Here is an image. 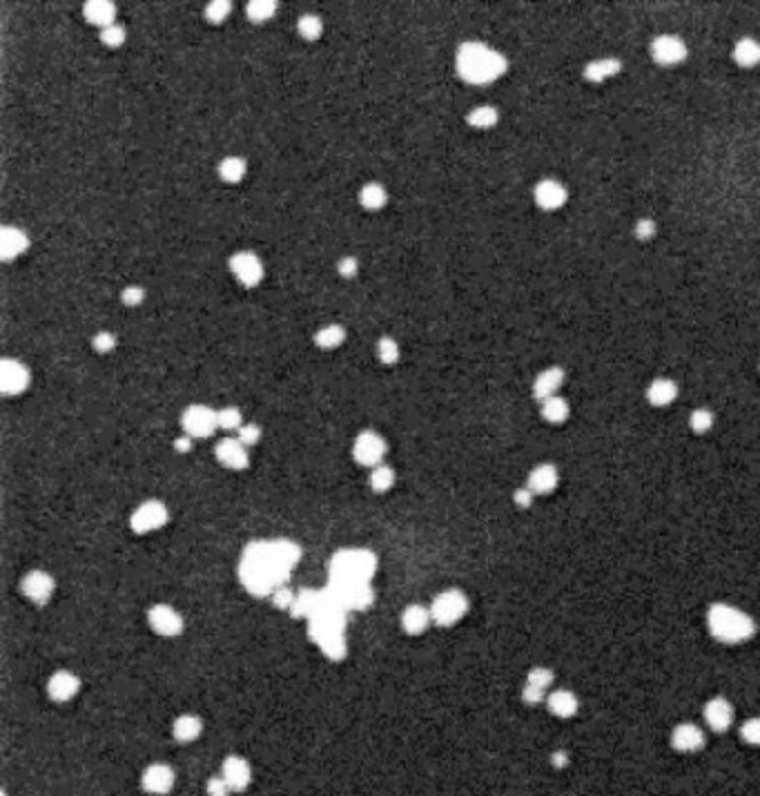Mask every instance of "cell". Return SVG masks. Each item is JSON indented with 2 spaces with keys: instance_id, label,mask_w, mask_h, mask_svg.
Segmentation results:
<instances>
[{
  "instance_id": "obj_1",
  "label": "cell",
  "mask_w": 760,
  "mask_h": 796,
  "mask_svg": "<svg viewBox=\"0 0 760 796\" xmlns=\"http://www.w3.org/2000/svg\"><path fill=\"white\" fill-rule=\"evenodd\" d=\"M299 547L290 540L252 542L241 558V582L254 596H272L276 589L284 587L290 571L299 562Z\"/></svg>"
},
{
  "instance_id": "obj_2",
  "label": "cell",
  "mask_w": 760,
  "mask_h": 796,
  "mask_svg": "<svg viewBox=\"0 0 760 796\" xmlns=\"http://www.w3.org/2000/svg\"><path fill=\"white\" fill-rule=\"evenodd\" d=\"M455 65L459 76L473 85H489L506 71V59L502 54L481 43L459 45Z\"/></svg>"
},
{
  "instance_id": "obj_3",
  "label": "cell",
  "mask_w": 760,
  "mask_h": 796,
  "mask_svg": "<svg viewBox=\"0 0 760 796\" xmlns=\"http://www.w3.org/2000/svg\"><path fill=\"white\" fill-rule=\"evenodd\" d=\"M707 625L716 640L729 642V645L749 640L756 632L754 620L745 612H740V609L729 607V605H722V602H716L709 607Z\"/></svg>"
},
{
  "instance_id": "obj_4",
  "label": "cell",
  "mask_w": 760,
  "mask_h": 796,
  "mask_svg": "<svg viewBox=\"0 0 760 796\" xmlns=\"http://www.w3.org/2000/svg\"><path fill=\"white\" fill-rule=\"evenodd\" d=\"M377 558L366 549H344L330 560V582H370Z\"/></svg>"
},
{
  "instance_id": "obj_5",
  "label": "cell",
  "mask_w": 760,
  "mask_h": 796,
  "mask_svg": "<svg viewBox=\"0 0 760 796\" xmlns=\"http://www.w3.org/2000/svg\"><path fill=\"white\" fill-rule=\"evenodd\" d=\"M466 612H469V598L461 594L459 589L441 591V594L431 605L433 622H437L441 627H451V625L459 622L461 618H464Z\"/></svg>"
},
{
  "instance_id": "obj_6",
  "label": "cell",
  "mask_w": 760,
  "mask_h": 796,
  "mask_svg": "<svg viewBox=\"0 0 760 796\" xmlns=\"http://www.w3.org/2000/svg\"><path fill=\"white\" fill-rule=\"evenodd\" d=\"M181 427H183L185 435H190L194 439L210 437L219 429L216 411H212L210 406H203V404H192V406H188V409L183 411Z\"/></svg>"
},
{
  "instance_id": "obj_7",
  "label": "cell",
  "mask_w": 760,
  "mask_h": 796,
  "mask_svg": "<svg viewBox=\"0 0 760 796\" xmlns=\"http://www.w3.org/2000/svg\"><path fill=\"white\" fill-rule=\"evenodd\" d=\"M328 591L339 602L344 612H348V609H366L373 602L370 582H330Z\"/></svg>"
},
{
  "instance_id": "obj_8",
  "label": "cell",
  "mask_w": 760,
  "mask_h": 796,
  "mask_svg": "<svg viewBox=\"0 0 760 796\" xmlns=\"http://www.w3.org/2000/svg\"><path fill=\"white\" fill-rule=\"evenodd\" d=\"M386 451H388L386 439L375 431L359 433L355 444H352V457H355L361 467H373V469L379 467Z\"/></svg>"
},
{
  "instance_id": "obj_9",
  "label": "cell",
  "mask_w": 760,
  "mask_h": 796,
  "mask_svg": "<svg viewBox=\"0 0 760 796\" xmlns=\"http://www.w3.org/2000/svg\"><path fill=\"white\" fill-rule=\"evenodd\" d=\"M168 522V507L159 499H147L141 507L134 509L132 517H129V524H132L134 533H150L161 529Z\"/></svg>"
},
{
  "instance_id": "obj_10",
  "label": "cell",
  "mask_w": 760,
  "mask_h": 796,
  "mask_svg": "<svg viewBox=\"0 0 760 796\" xmlns=\"http://www.w3.org/2000/svg\"><path fill=\"white\" fill-rule=\"evenodd\" d=\"M228 266H230V270H232V274L236 277V279L248 288L259 286L264 279V264L254 252L241 250V252L232 254Z\"/></svg>"
},
{
  "instance_id": "obj_11",
  "label": "cell",
  "mask_w": 760,
  "mask_h": 796,
  "mask_svg": "<svg viewBox=\"0 0 760 796\" xmlns=\"http://www.w3.org/2000/svg\"><path fill=\"white\" fill-rule=\"evenodd\" d=\"M29 368L18 359H3L0 362V391L5 395H18L29 386Z\"/></svg>"
},
{
  "instance_id": "obj_12",
  "label": "cell",
  "mask_w": 760,
  "mask_h": 796,
  "mask_svg": "<svg viewBox=\"0 0 760 796\" xmlns=\"http://www.w3.org/2000/svg\"><path fill=\"white\" fill-rule=\"evenodd\" d=\"M147 620H150V627L159 636L172 638L183 632V618L170 605H154L150 614H147Z\"/></svg>"
},
{
  "instance_id": "obj_13",
  "label": "cell",
  "mask_w": 760,
  "mask_h": 796,
  "mask_svg": "<svg viewBox=\"0 0 760 796\" xmlns=\"http://www.w3.org/2000/svg\"><path fill=\"white\" fill-rule=\"evenodd\" d=\"M214 455H216V459L221 462V464L232 469V471H241V469H246L250 464L246 444H241L239 439H232V437L221 439L216 444V449H214Z\"/></svg>"
},
{
  "instance_id": "obj_14",
  "label": "cell",
  "mask_w": 760,
  "mask_h": 796,
  "mask_svg": "<svg viewBox=\"0 0 760 796\" xmlns=\"http://www.w3.org/2000/svg\"><path fill=\"white\" fill-rule=\"evenodd\" d=\"M21 589L31 602L45 605L54 594V578L45 571H29L21 582Z\"/></svg>"
},
{
  "instance_id": "obj_15",
  "label": "cell",
  "mask_w": 760,
  "mask_h": 796,
  "mask_svg": "<svg viewBox=\"0 0 760 796\" xmlns=\"http://www.w3.org/2000/svg\"><path fill=\"white\" fill-rule=\"evenodd\" d=\"M651 56L660 65H676L687 56V47L676 36H660L651 43Z\"/></svg>"
},
{
  "instance_id": "obj_16",
  "label": "cell",
  "mask_w": 760,
  "mask_h": 796,
  "mask_svg": "<svg viewBox=\"0 0 760 796\" xmlns=\"http://www.w3.org/2000/svg\"><path fill=\"white\" fill-rule=\"evenodd\" d=\"M29 248V237L14 226H5L0 230V259L3 262H11L14 257H21Z\"/></svg>"
},
{
  "instance_id": "obj_17",
  "label": "cell",
  "mask_w": 760,
  "mask_h": 796,
  "mask_svg": "<svg viewBox=\"0 0 760 796\" xmlns=\"http://www.w3.org/2000/svg\"><path fill=\"white\" fill-rule=\"evenodd\" d=\"M221 776L226 779V783L230 785L232 792H241V790H246L250 785L252 772H250V765L246 763V758L228 756L226 763H224V770H221Z\"/></svg>"
},
{
  "instance_id": "obj_18",
  "label": "cell",
  "mask_w": 760,
  "mask_h": 796,
  "mask_svg": "<svg viewBox=\"0 0 760 796\" xmlns=\"http://www.w3.org/2000/svg\"><path fill=\"white\" fill-rule=\"evenodd\" d=\"M141 783L150 794H168L174 787V772L163 763L150 765L143 772Z\"/></svg>"
},
{
  "instance_id": "obj_19",
  "label": "cell",
  "mask_w": 760,
  "mask_h": 796,
  "mask_svg": "<svg viewBox=\"0 0 760 796\" xmlns=\"http://www.w3.org/2000/svg\"><path fill=\"white\" fill-rule=\"evenodd\" d=\"M81 690V680L79 676H74L71 672H59L54 674L47 682V694L51 700H59V702H65L69 698H74Z\"/></svg>"
},
{
  "instance_id": "obj_20",
  "label": "cell",
  "mask_w": 760,
  "mask_h": 796,
  "mask_svg": "<svg viewBox=\"0 0 760 796\" xmlns=\"http://www.w3.org/2000/svg\"><path fill=\"white\" fill-rule=\"evenodd\" d=\"M704 718L716 732H725L734 720V707L725 698H714L704 705Z\"/></svg>"
},
{
  "instance_id": "obj_21",
  "label": "cell",
  "mask_w": 760,
  "mask_h": 796,
  "mask_svg": "<svg viewBox=\"0 0 760 796\" xmlns=\"http://www.w3.org/2000/svg\"><path fill=\"white\" fill-rule=\"evenodd\" d=\"M671 743L680 752H696V750H700L704 745V734L694 723H682V725H678L674 730Z\"/></svg>"
},
{
  "instance_id": "obj_22",
  "label": "cell",
  "mask_w": 760,
  "mask_h": 796,
  "mask_svg": "<svg viewBox=\"0 0 760 796\" xmlns=\"http://www.w3.org/2000/svg\"><path fill=\"white\" fill-rule=\"evenodd\" d=\"M83 14H85L87 23L105 29L109 25H114L116 7H114V3H107V0H91V3H85Z\"/></svg>"
},
{
  "instance_id": "obj_23",
  "label": "cell",
  "mask_w": 760,
  "mask_h": 796,
  "mask_svg": "<svg viewBox=\"0 0 760 796\" xmlns=\"http://www.w3.org/2000/svg\"><path fill=\"white\" fill-rule=\"evenodd\" d=\"M535 201L544 210H555L566 201V190L555 181H542L535 188Z\"/></svg>"
},
{
  "instance_id": "obj_24",
  "label": "cell",
  "mask_w": 760,
  "mask_h": 796,
  "mask_svg": "<svg viewBox=\"0 0 760 796\" xmlns=\"http://www.w3.org/2000/svg\"><path fill=\"white\" fill-rule=\"evenodd\" d=\"M431 620H433L431 609H426V607H421V605H411V607H406V609H404V614H401V627H404V632H406V634H411V636L421 634L424 629L431 625Z\"/></svg>"
},
{
  "instance_id": "obj_25",
  "label": "cell",
  "mask_w": 760,
  "mask_h": 796,
  "mask_svg": "<svg viewBox=\"0 0 760 796\" xmlns=\"http://www.w3.org/2000/svg\"><path fill=\"white\" fill-rule=\"evenodd\" d=\"M555 484H558V471H555V467H551V464H540L537 469H533L531 475H529V491L531 493H537V495L549 493V491L555 489Z\"/></svg>"
},
{
  "instance_id": "obj_26",
  "label": "cell",
  "mask_w": 760,
  "mask_h": 796,
  "mask_svg": "<svg viewBox=\"0 0 760 796\" xmlns=\"http://www.w3.org/2000/svg\"><path fill=\"white\" fill-rule=\"evenodd\" d=\"M553 682V674L549 670H533L524 685V700L526 702H540L544 698L546 687Z\"/></svg>"
},
{
  "instance_id": "obj_27",
  "label": "cell",
  "mask_w": 760,
  "mask_h": 796,
  "mask_svg": "<svg viewBox=\"0 0 760 796\" xmlns=\"http://www.w3.org/2000/svg\"><path fill=\"white\" fill-rule=\"evenodd\" d=\"M562 379H564V373H562L560 368H549V370H544V373L537 375L533 391H535L537 397L544 402L549 397H555V391L560 388Z\"/></svg>"
},
{
  "instance_id": "obj_28",
  "label": "cell",
  "mask_w": 760,
  "mask_h": 796,
  "mask_svg": "<svg viewBox=\"0 0 760 796\" xmlns=\"http://www.w3.org/2000/svg\"><path fill=\"white\" fill-rule=\"evenodd\" d=\"M203 732V723L199 716H192V714H183L174 720V727H172V734L176 740L181 743H190V740L199 738Z\"/></svg>"
},
{
  "instance_id": "obj_29",
  "label": "cell",
  "mask_w": 760,
  "mask_h": 796,
  "mask_svg": "<svg viewBox=\"0 0 760 796\" xmlns=\"http://www.w3.org/2000/svg\"><path fill=\"white\" fill-rule=\"evenodd\" d=\"M346 342V328L339 326V324H330V326H324L314 332V346L321 348V350H332L337 348Z\"/></svg>"
},
{
  "instance_id": "obj_30",
  "label": "cell",
  "mask_w": 760,
  "mask_h": 796,
  "mask_svg": "<svg viewBox=\"0 0 760 796\" xmlns=\"http://www.w3.org/2000/svg\"><path fill=\"white\" fill-rule=\"evenodd\" d=\"M678 395V386L669 379H656L651 386H649L646 391V397L654 406H666L671 404Z\"/></svg>"
},
{
  "instance_id": "obj_31",
  "label": "cell",
  "mask_w": 760,
  "mask_h": 796,
  "mask_svg": "<svg viewBox=\"0 0 760 796\" xmlns=\"http://www.w3.org/2000/svg\"><path fill=\"white\" fill-rule=\"evenodd\" d=\"M549 710L555 714V716H562V718H569L578 712V698L573 696L571 692H553L549 696Z\"/></svg>"
},
{
  "instance_id": "obj_32",
  "label": "cell",
  "mask_w": 760,
  "mask_h": 796,
  "mask_svg": "<svg viewBox=\"0 0 760 796\" xmlns=\"http://www.w3.org/2000/svg\"><path fill=\"white\" fill-rule=\"evenodd\" d=\"M359 201L366 210H381L388 201V194H386V188L381 183H366L361 192H359Z\"/></svg>"
},
{
  "instance_id": "obj_33",
  "label": "cell",
  "mask_w": 760,
  "mask_h": 796,
  "mask_svg": "<svg viewBox=\"0 0 760 796\" xmlns=\"http://www.w3.org/2000/svg\"><path fill=\"white\" fill-rule=\"evenodd\" d=\"M246 172H248V165L241 156H226L219 163V176L226 183H239L246 176Z\"/></svg>"
},
{
  "instance_id": "obj_34",
  "label": "cell",
  "mask_w": 760,
  "mask_h": 796,
  "mask_svg": "<svg viewBox=\"0 0 760 796\" xmlns=\"http://www.w3.org/2000/svg\"><path fill=\"white\" fill-rule=\"evenodd\" d=\"M734 59H736L738 65H743V67H754V65L760 61V45H758L756 41H751V39L740 41V43L736 45V49H734Z\"/></svg>"
},
{
  "instance_id": "obj_35",
  "label": "cell",
  "mask_w": 760,
  "mask_h": 796,
  "mask_svg": "<svg viewBox=\"0 0 760 796\" xmlns=\"http://www.w3.org/2000/svg\"><path fill=\"white\" fill-rule=\"evenodd\" d=\"M276 14V3L274 0H252L246 7V16L252 23H266Z\"/></svg>"
},
{
  "instance_id": "obj_36",
  "label": "cell",
  "mask_w": 760,
  "mask_h": 796,
  "mask_svg": "<svg viewBox=\"0 0 760 796\" xmlns=\"http://www.w3.org/2000/svg\"><path fill=\"white\" fill-rule=\"evenodd\" d=\"M296 31H299V36H301V39H306V41H317L319 36L324 34V23H321L319 16L306 14V16L299 18V21H296Z\"/></svg>"
},
{
  "instance_id": "obj_37",
  "label": "cell",
  "mask_w": 760,
  "mask_h": 796,
  "mask_svg": "<svg viewBox=\"0 0 760 796\" xmlns=\"http://www.w3.org/2000/svg\"><path fill=\"white\" fill-rule=\"evenodd\" d=\"M368 482H370V489H373L375 493H386L395 484V471L391 467H386V464H379V467L373 469V473H370Z\"/></svg>"
},
{
  "instance_id": "obj_38",
  "label": "cell",
  "mask_w": 760,
  "mask_h": 796,
  "mask_svg": "<svg viewBox=\"0 0 760 796\" xmlns=\"http://www.w3.org/2000/svg\"><path fill=\"white\" fill-rule=\"evenodd\" d=\"M542 415H544V419H549L553 424H560L569 415V404L562 397H549V399L542 402Z\"/></svg>"
},
{
  "instance_id": "obj_39",
  "label": "cell",
  "mask_w": 760,
  "mask_h": 796,
  "mask_svg": "<svg viewBox=\"0 0 760 796\" xmlns=\"http://www.w3.org/2000/svg\"><path fill=\"white\" fill-rule=\"evenodd\" d=\"M618 69H620V63L618 61H596V63H591L584 69V76L589 81H593V83H602L606 76L616 74Z\"/></svg>"
},
{
  "instance_id": "obj_40",
  "label": "cell",
  "mask_w": 760,
  "mask_h": 796,
  "mask_svg": "<svg viewBox=\"0 0 760 796\" xmlns=\"http://www.w3.org/2000/svg\"><path fill=\"white\" fill-rule=\"evenodd\" d=\"M497 109L495 107H491V105H481V107H475L473 112L466 116V121H469V125H473V127H491V125H495L497 123Z\"/></svg>"
},
{
  "instance_id": "obj_41",
  "label": "cell",
  "mask_w": 760,
  "mask_h": 796,
  "mask_svg": "<svg viewBox=\"0 0 760 796\" xmlns=\"http://www.w3.org/2000/svg\"><path fill=\"white\" fill-rule=\"evenodd\" d=\"M216 417H219V427L226 431H239L244 427V417H241V411L236 406H226V409L216 411Z\"/></svg>"
},
{
  "instance_id": "obj_42",
  "label": "cell",
  "mask_w": 760,
  "mask_h": 796,
  "mask_svg": "<svg viewBox=\"0 0 760 796\" xmlns=\"http://www.w3.org/2000/svg\"><path fill=\"white\" fill-rule=\"evenodd\" d=\"M377 355H379V359H381L384 364H388V366L397 364V359H399V346H397V342H395L393 337L384 335V337L379 339V344H377Z\"/></svg>"
},
{
  "instance_id": "obj_43",
  "label": "cell",
  "mask_w": 760,
  "mask_h": 796,
  "mask_svg": "<svg viewBox=\"0 0 760 796\" xmlns=\"http://www.w3.org/2000/svg\"><path fill=\"white\" fill-rule=\"evenodd\" d=\"M230 11H232V5L228 3V0H214V3H210L206 7V18H208L210 23L219 25V23H224L226 18L230 16Z\"/></svg>"
},
{
  "instance_id": "obj_44",
  "label": "cell",
  "mask_w": 760,
  "mask_h": 796,
  "mask_svg": "<svg viewBox=\"0 0 760 796\" xmlns=\"http://www.w3.org/2000/svg\"><path fill=\"white\" fill-rule=\"evenodd\" d=\"M101 43L105 47H112V49L121 47L125 43V29L121 25H116V23L105 27V29H101Z\"/></svg>"
},
{
  "instance_id": "obj_45",
  "label": "cell",
  "mask_w": 760,
  "mask_h": 796,
  "mask_svg": "<svg viewBox=\"0 0 760 796\" xmlns=\"http://www.w3.org/2000/svg\"><path fill=\"white\" fill-rule=\"evenodd\" d=\"M91 346H94V350L96 353H112V350L116 348V337L112 335V332H107V330H101V332H96L94 335V339H91Z\"/></svg>"
},
{
  "instance_id": "obj_46",
  "label": "cell",
  "mask_w": 760,
  "mask_h": 796,
  "mask_svg": "<svg viewBox=\"0 0 760 796\" xmlns=\"http://www.w3.org/2000/svg\"><path fill=\"white\" fill-rule=\"evenodd\" d=\"M236 439L241 444H246V447H254V444L261 439V429L256 427V424H244L239 431H236Z\"/></svg>"
},
{
  "instance_id": "obj_47",
  "label": "cell",
  "mask_w": 760,
  "mask_h": 796,
  "mask_svg": "<svg viewBox=\"0 0 760 796\" xmlns=\"http://www.w3.org/2000/svg\"><path fill=\"white\" fill-rule=\"evenodd\" d=\"M691 429L696 431V433H704V431H709L711 429V424H714V415L707 411V409H698V411H694V415H691Z\"/></svg>"
},
{
  "instance_id": "obj_48",
  "label": "cell",
  "mask_w": 760,
  "mask_h": 796,
  "mask_svg": "<svg viewBox=\"0 0 760 796\" xmlns=\"http://www.w3.org/2000/svg\"><path fill=\"white\" fill-rule=\"evenodd\" d=\"M740 734H743L749 745H760V718H749L743 730H740Z\"/></svg>"
},
{
  "instance_id": "obj_49",
  "label": "cell",
  "mask_w": 760,
  "mask_h": 796,
  "mask_svg": "<svg viewBox=\"0 0 760 796\" xmlns=\"http://www.w3.org/2000/svg\"><path fill=\"white\" fill-rule=\"evenodd\" d=\"M143 299H145V290L139 288V286H127L121 292V302L125 306H139V304H143Z\"/></svg>"
},
{
  "instance_id": "obj_50",
  "label": "cell",
  "mask_w": 760,
  "mask_h": 796,
  "mask_svg": "<svg viewBox=\"0 0 760 796\" xmlns=\"http://www.w3.org/2000/svg\"><path fill=\"white\" fill-rule=\"evenodd\" d=\"M232 790H230V785L226 783V779L224 776H212V779L208 781V794L210 796H228Z\"/></svg>"
},
{
  "instance_id": "obj_51",
  "label": "cell",
  "mask_w": 760,
  "mask_h": 796,
  "mask_svg": "<svg viewBox=\"0 0 760 796\" xmlns=\"http://www.w3.org/2000/svg\"><path fill=\"white\" fill-rule=\"evenodd\" d=\"M337 268H339V274H341V277L350 279V277H355V274H357L359 264H357V259H355V257H344L341 262L337 264Z\"/></svg>"
},
{
  "instance_id": "obj_52",
  "label": "cell",
  "mask_w": 760,
  "mask_h": 796,
  "mask_svg": "<svg viewBox=\"0 0 760 796\" xmlns=\"http://www.w3.org/2000/svg\"><path fill=\"white\" fill-rule=\"evenodd\" d=\"M654 221H640V224L636 226V234L640 237V239H646V237H651L654 234Z\"/></svg>"
},
{
  "instance_id": "obj_53",
  "label": "cell",
  "mask_w": 760,
  "mask_h": 796,
  "mask_svg": "<svg viewBox=\"0 0 760 796\" xmlns=\"http://www.w3.org/2000/svg\"><path fill=\"white\" fill-rule=\"evenodd\" d=\"M531 491L529 489H520V491H515V502L517 504H522V507H529L531 504Z\"/></svg>"
},
{
  "instance_id": "obj_54",
  "label": "cell",
  "mask_w": 760,
  "mask_h": 796,
  "mask_svg": "<svg viewBox=\"0 0 760 796\" xmlns=\"http://www.w3.org/2000/svg\"><path fill=\"white\" fill-rule=\"evenodd\" d=\"M190 444H192V437H190V435H185V437H179V439L174 442V449L181 451V453H185V451H190Z\"/></svg>"
}]
</instances>
